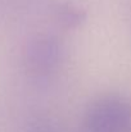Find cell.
Returning a JSON list of instances; mask_svg holds the SVG:
<instances>
[{"label":"cell","mask_w":131,"mask_h":132,"mask_svg":"<svg viewBox=\"0 0 131 132\" xmlns=\"http://www.w3.org/2000/svg\"><path fill=\"white\" fill-rule=\"evenodd\" d=\"M58 15H59L60 21L64 24L72 26V27H75L77 24H81L82 19L85 18V14L84 13H81L79 9L72 8V6H64V8H62L59 10Z\"/></svg>","instance_id":"cell-3"},{"label":"cell","mask_w":131,"mask_h":132,"mask_svg":"<svg viewBox=\"0 0 131 132\" xmlns=\"http://www.w3.org/2000/svg\"><path fill=\"white\" fill-rule=\"evenodd\" d=\"M131 126V105L118 96L95 101L85 116L87 132H127Z\"/></svg>","instance_id":"cell-1"},{"label":"cell","mask_w":131,"mask_h":132,"mask_svg":"<svg viewBox=\"0 0 131 132\" xmlns=\"http://www.w3.org/2000/svg\"><path fill=\"white\" fill-rule=\"evenodd\" d=\"M63 58L62 44L53 36H40L26 49V67L36 76L49 75L57 69Z\"/></svg>","instance_id":"cell-2"},{"label":"cell","mask_w":131,"mask_h":132,"mask_svg":"<svg viewBox=\"0 0 131 132\" xmlns=\"http://www.w3.org/2000/svg\"><path fill=\"white\" fill-rule=\"evenodd\" d=\"M31 132H54V131H53V130H50L49 127H44V126H40V127H37V128L32 130Z\"/></svg>","instance_id":"cell-4"}]
</instances>
